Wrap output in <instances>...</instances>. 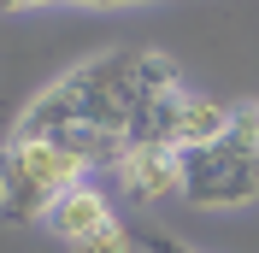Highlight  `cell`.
I'll return each mask as SVG.
<instances>
[{"mask_svg":"<svg viewBox=\"0 0 259 253\" xmlns=\"http://www.w3.org/2000/svg\"><path fill=\"white\" fill-rule=\"evenodd\" d=\"M183 200L194 212H230V206L259 200V130L247 112L206 147H183Z\"/></svg>","mask_w":259,"mask_h":253,"instance_id":"3957f363","label":"cell"},{"mask_svg":"<svg viewBox=\"0 0 259 253\" xmlns=\"http://www.w3.org/2000/svg\"><path fill=\"white\" fill-rule=\"evenodd\" d=\"M35 6H53V0H0V12H35Z\"/></svg>","mask_w":259,"mask_h":253,"instance_id":"9c48e42d","label":"cell"},{"mask_svg":"<svg viewBox=\"0 0 259 253\" xmlns=\"http://www.w3.org/2000/svg\"><path fill=\"white\" fill-rule=\"evenodd\" d=\"M177 89H183L177 59H165L153 48H118V53H100V59L65 71L59 82H48L30 100V112L18 118L12 136H53L65 124H89L124 142L136 106L153 95H177Z\"/></svg>","mask_w":259,"mask_h":253,"instance_id":"6da1fadb","label":"cell"},{"mask_svg":"<svg viewBox=\"0 0 259 253\" xmlns=\"http://www.w3.org/2000/svg\"><path fill=\"white\" fill-rule=\"evenodd\" d=\"M130 247H136V230H124V224H106V230H100V236H89L77 253H130Z\"/></svg>","mask_w":259,"mask_h":253,"instance_id":"52a82bcc","label":"cell"},{"mask_svg":"<svg viewBox=\"0 0 259 253\" xmlns=\"http://www.w3.org/2000/svg\"><path fill=\"white\" fill-rule=\"evenodd\" d=\"M230 124H236L230 106H218V100H206V95H189L183 112H177V147H206V142H218Z\"/></svg>","mask_w":259,"mask_h":253,"instance_id":"8992f818","label":"cell"},{"mask_svg":"<svg viewBox=\"0 0 259 253\" xmlns=\"http://www.w3.org/2000/svg\"><path fill=\"white\" fill-rule=\"evenodd\" d=\"M136 247H142V253H194L189 241L165 236V230H136Z\"/></svg>","mask_w":259,"mask_h":253,"instance_id":"ba28073f","label":"cell"},{"mask_svg":"<svg viewBox=\"0 0 259 253\" xmlns=\"http://www.w3.org/2000/svg\"><path fill=\"white\" fill-rule=\"evenodd\" d=\"M89 183V165L53 136H12L0 147V218L41 224L65 189Z\"/></svg>","mask_w":259,"mask_h":253,"instance_id":"7a4b0ae2","label":"cell"},{"mask_svg":"<svg viewBox=\"0 0 259 253\" xmlns=\"http://www.w3.org/2000/svg\"><path fill=\"white\" fill-rule=\"evenodd\" d=\"M48 224H53V236H65L71 247H82V241L100 236L106 224H118V212H112V194H106V189H95V183H77V189H65L59 200H53Z\"/></svg>","mask_w":259,"mask_h":253,"instance_id":"5b68a950","label":"cell"},{"mask_svg":"<svg viewBox=\"0 0 259 253\" xmlns=\"http://www.w3.org/2000/svg\"><path fill=\"white\" fill-rule=\"evenodd\" d=\"M247 124H253V130H259V106H247Z\"/></svg>","mask_w":259,"mask_h":253,"instance_id":"8fae6325","label":"cell"},{"mask_svg":"<svg viewBox=\"0 0 259 253\" xmlns=\"http://www.w3.org/2000/svg\"><path fill=\"white\" fill-rule=\"evenodd\" d=\"M89 6H147V0H89Z\"/></svg>","mask_w":259,"mask_h":253,"instance_id":"30bf717a","label":"cell"},{"mask_svg":"<svg viewBox=\"0 0 259 253\" xmlns=\"http://www.w3.org/2000/svg\"><path fill=\"white\" fill-rule=\"evenodd\" d=\"M118 189L130 206H159L171 194H183V147L171 142H130L124 159L112 165Z\"/></svg>","mask_w":259,"mask_h":253,"instance_id":"277c9868","label":"cell"}]
</instances>
